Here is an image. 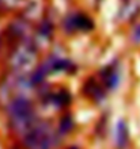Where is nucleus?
Instances as JSON below:
<instances>
[{"label": "nucleus", "instance_id": "nucleus-1", "mask_svg": "<svg viewBox=\"0 0 140 149\" xmlns=\"http://www.w3.org/2000/svg\"><path fill=\"white\" fill-rule=\"evenodd\" d=\"M11 117L16 125H29L31 119V107L25 99H18L11 106Z\"/></svg>", "mask_w": 140, "mask_h": 149}, {"label": "nucleus", "instance_id": "nucleus-2", "mask_svg": "<svg viewBox=\"0 0 140 149\" xmlns=\"http://www.w3.org/2000/svg\"><path fill=\"white\" fill-rule=\"evenodd\" d=\"M27 145L33 149H48L51 145V137L46 133V130L37 129L31 132L26 138Z\"/></svg>", "mask_w": 140, "mask_h": 149}, {"label": "nucleus", "instance_id": "nucleus-3", "mask_svg": "<svg viewBox=\"0 0 140 149\" xmlns=\"http://www.w3.org/2000/svg\"><path fill=\"white\" fill-rule=\"evenodd\" d=\"M127 142H128V132H127L124 122H120L118 130H117V144L120 148H124L127 145Z\"/></svg>", "mask_w": 140, "mask_h": 149}, {"label": "nucleus", "instance_id": "nucleus-4", "mask_svg": "<svg viewBox=\"0 0 140 149\" xmlns=\"http://www.w3.org/2000/svg\"><path fill=\"white\" fill-rule=\"evenodd\" d=\"M72 149H75V148H72Z\"/></svg>", "mask_w": 140, "mask_h": 149}]
</instances>
